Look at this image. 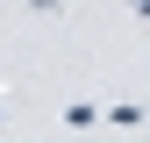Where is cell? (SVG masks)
<instances>
[{
    "instance_id": "6da1fadb",
    "label": "cell",
    "mask_w": 150,
    "mask_h": 143,
    "mask_svg": "<svg viewBox=\"0 0 150 143\" xmlns=\"http://www.w3.org/2000/svg\"><path fill=\"white\" fill-rule=\"evenodd\" d=\"M100 122H115V129H136V122H150V107H143V100H107V107H100Z\"/></svg>"
},
{
    "instance_id": "7a4b0ae2",
    "label": "cell",
    "mask_w": 150,
    "mask_h": 143,
    "mask_svg": "<svg viewBox=\"0 0 150 143\" xmlns=\"http://www.w3.org/2000/svg\"><path fill=\"white\" fill-rule=\"evenodd\" d=\"M93 122H100L93 100H64V129H93Z\"/></svg>"
},
{
    "instance_id": "3957f363",
    "label": "cell",
    "mask_w": 150,
    "mask_h": 143,
    "mask_svg": "<svg viewBox=\"0 0 150 143\" xmlns=\"http://www.w3.org/2000/svg\"><path fill=\"white\" fill-rule=\"evenodd\" d=\"M129 7H136V14H150V0H129Z\"/></svg>"
},
{
    "instance_id": "277c9868",
    "label": "cell",
    "mask_w": 150,
    "mask_h": 143,
    "mask_svg": "<svg viewBox=\"0 0 150 143\" xmlns=\"http://www.w3.org/2000/svg\"><path fill=\"white\" fill-rule=\"evenodd\" d=\"M0 115H7V100H0Z\"/></svg>"
}]
</instances>
